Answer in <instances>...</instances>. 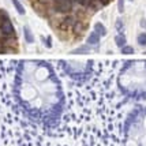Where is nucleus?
Instances as JSON below:
<instances>
[{"instance_id": "1", "label": "nucleus", "mask_w": 146, "mask_h": 146, "mask_svg": "<svg viewBox=\"0 0 146 146\" xmlns=\"http://www.w3.org/2000/svg\"><path fill=\"white\" fill-rule=\"evenodd\" d=\"M14 93L21 109L32 121L53 128L64 109L62 83L45 60H21L17 66Z\"/></svg>"}, {"instance_id": "2", "label": "nucleus", "mask_w": 146, "mask_h": 146, "mask_svg": "<svg viewBox=\"0 0 146 146\" xmlns=\"http://www.w3.org/2000/svg\"><path fill=\"white\" fill-rule=\"evenodd\" d=\"M126 146H146V115L134 113L126 124Z\"/></svg>"}, {"instance_id": "3", "label": "nucleus", "mask_w": 146, "mask_h": 146, "mask_svg": "<svg viewBox=\"0 0 146 146\" xmlns=\"http://www.w3.org/2000/svg\"><path fill=\"white\" fill-rule=\"evenodd\" d=\"M60 63L63 66V70L67 72V75L71 76L72 79H83L90 72L92 62H88V64H85V66L78 62H66V60H62Z\"/></svg>"}, {"instance_id": "4", "label": "nucleus", "mask_w": 146, "mask_h": 146, "mask_svg": "<svg viewBox=\"0 0 146 146\" xmlns=\"http://www.w3.org/2000/svg\"><path fill=\"white\" fill-rule=\"evenodd\" d=\"M0 32L3 36H6V37H10V36H14V26L13 23L8 21V18L4 19V21H1V25H0Z\"/></svg>"}, {"instance_id": "5", "label": "nucleus", "mask_w": 146, "mask_h": 146, "mask_svg": "<svg viewBox=\"0 0 146 146\" xmlns=\"http://www.w3.org/2000/svg\"><path fill=\"white\" fill-rule=\"evenodd\" d=\"M72 7V0H59L55 4V8L59 13H68Z\"/></svg>"}, {"instance_id": "6", "label": "nucleus", "mask_w": 146, "mask_h": 146, "mask_svg": "<svg viewBox=\"0 0 146 146\" xmlns=\"http://www.w3.org/2000/svg\"><path fill=\"white\" fill-rule=\"evenodd\" d=\"M98 42H100V36L96 32H93L88 37V45H98Z\"/></svg>"}, {"instance_id": "7", "label": "nucleus", "mask_w": 146, "mask_h": 146, "mask_svg": "<svg viewBox=\"0 0 146 146\" xmlns=\"http://www.w3.org/2000/svg\"><path fill=\"white\" fill-rule=\"evenodd\" d=\"M94 32L97 33L100 37H102V36L107 34V29H105V26L102 25V23H96L94 25Z\"/></svg>"}, {"instance_id": "8", "label": "nucleus", "mask_w": 146, "mask_h": 146, "mask_svg": "<svg viewBox=\"0 0 146 146\" xmlns=\"http://www.w3.org/2000/svg\"><path fill=\"white\" fill-rule=\"evenodd\" d=\"M23 34H25L26 41H27L29 44H32L33 41H34V37H33V34H32V30H30L27 26H25V27H23Z\"/></svg>"}, {"instance_id": "9", "label": "nucleus", "mask_w": 146, "mask_h": 146, "mask_svg": "<svg viewBox=\"0 0 146 146\" xmlns=\"http://www.w3.org/2000/svg\"><path fill=\"white\" fill-rule=\"evenodd\" d=\"M115 42H116V45H117L119 48H123L127 41H126V37H124L123 34H117V36L115 37Z\"/></svg>"}, {"instance_id": "10", "label": "nucleus", "mask_w": 146, "mask_h": 146, "mask_svg": "<svg viewBox=\"0 0 146 146\" xmlns=\"http://www.w3.org/2000/svg\"><path fill=\"white\" fill-rule=\"evenodd\" d=\"M11 1H13L14 7L17 8V11H18L21 15H25V8H23V6L19 3V0H11Z\"/></svg>"}, {"instance_id": "11", "label": "nucleus", "mask_w": 146, "mask_h": 146, "mask_svg": "<svg viewBox=\"0 0 146 146\" xmlns=\"http://www.w3.org/2000/svg\"><path fill=\"white\" fill-rule=\"evenodd\" d=\"M138 44H139L141 46H146V33L138 34Z\"/></svg>"}, {"instance_id": "12", "label": "nucleus", "mask_w": 146, "mask_h": 146, "mask_svg": "<svg viewBox=\"0 0 146 146\" xmlns=\"http://www.w3.org/2000/svg\"><path fill=\"white\" fill-rule=\"evenodd\" d=\"M90 51V45H85V46H79L78 49L72 51V53H85V52Z\"/></svg>"}, {"instance_id": "13", "label": "nucleus", "mask_w": 146, "mask_h": 146, "mask_svg": "<svg viewBox=\"0 0 146 146\" xmlns=\"http://www.w3.org/2000/svg\"><path fill=\"white\" fill-rule=\"evenodd\" d=\"M121 53H126V55L134 53V48L133 46H128V45H124V46L121 48Z\"/></svg>"}, {"instance_id": "14", "label": "nucleus", "mask_w": 146, "mask_h": 146, "mask_svg": "<svg viewBox=\"0 0 146 146\" xmlns=\"http://www.w3.org/2000/svg\"><path fill=\"white\" fill-rule=\"evenodd\" d=\"M51 41H52L51 37H48V38H46V42H45V45H46L48 48H51V46H52V42H51Z\"/></svg>"}, {"instance_id": "15", "label": "nucleus", "mask_w": 146, "mask_h": 146, "mask_svg": "<svg viewBox=\"0 0 146 146\" xmlns=\"http://www.w3.org/2000/svg\"><path fill=\"white\" fill-rule=\"evenodd\" d=\"M141 26H142V27H146V19H142V22H141Z\"/></svg>"}, {"instance_id": "16", "label": "nucleus", "mask_w": 146, "mask_h": 146, "mask_svg": "<svg viewBox=\"0 0 146 146\" xmlns=\"http://www.w3.org/2000/svg\"><path fill=\"white\" fill-rule=\"evenodd\" d=\"M101 3H102V4H108L109 0H101Z\"/></svg>"}, {"instance_id": "17", "label": "nucleus", "mask_w": 146, "mask_h": 146, "mask_svg": "<svg viewBox=\"0 0 146 146\" xmlns=\"http://www.w3.org/2000/svg\"><path fill=\"white\" fill-rule=\"evenodd\" d=\"M76 1H78V3H81V4L83 3V0H76Z\"/></svg>"}, {"instance_id": "18", "label": "nucleus", "mask_w": 146, "mask_h": 146, "mask_svg": "<svg viewBox=\"0 0 146 146\" xmlns=\"http://www.w3.org/2000/svg\"><path fill=\"white\" fill-rule=\"evenodd\" d=\"M130 1H133V0H130Z\"/></svg>"}]
</instances>
